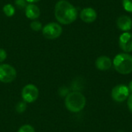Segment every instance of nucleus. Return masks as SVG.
<instances>
[{
	"instance_id": "2eb2a0df",
	"label": "nucleus",
	"mask_w": 132,
	"mask_h": 132,
	"mask_svg": "<svg viewBox=\"0 0 132 132\" xmlns=\"http://www.w3.org/2000/svg\"><path fill=\"white\" fill-rule=\"evenodd\" d=\"M26 108H27V105L25 101H19V103H17V104L15 106V111L19 114H22L26 110Z\"/></svg>"
},
{
	"instance_id": "f3484780",
	"label": "nucleus",
	"mask_w": 132,
	"mask_h": 132,
	"mask_svg": "<svg viewBox=\"0 0 132 132\" xmlns=\"http://www.w3.org/2000/svg\"><path fill=\"white\" fill-rule=\"evenodd\" d=\"M18 132H35V129L30 125H24L19 128Z\"/></svg>"
},
{
	"instance_id": "1a4fd4ad",
	"label": "nucleus",
	"mask_w": 132,
	"mask_h": 132,
	"mask_svg": "<svg viewBox=\"0 0 132 132\" xmlns=\"http://www.w3.org/2000/svg\"><path fill=\"white\" fill-rule=\"evenodd\" d=\"M80 19L86 22V23H91L94 22L97 17V13L95 9L90 7L84 8L81 10L80 13Z\"/></svg>"
},
{
	"instance_id": "4be33fe9",
	"label": "nucleus",
	"mask_w": 132,
	"mask_h": 132,
	"mask_svg": "<svg viewBox=\"0 0 132 132\" xmlns=\"http://www.w3.org/2000/svg\"><path fill=\"white\" fill-rule=\"evenodd\" d=\"M26 1H27V2H29V3H32V4H34V3L38 2H39V1H41V0H26Z\"/></svg>"
},
{
	"instance_id": "f257e3e1",
	"label": "nucleus",
	"mask_w": 132,
	"mask_h": 132,
	"mask_svg": "<svg viewBox=\"0 0 132 132\" xmlns=\"http://www.w3.org/2000/svg\"><path fill=\"white\" fill-rule=\"evenodd\" d=\"M77 10L70 2L67 0L58 1L54 8V15L60 24L70 25L77 18Z\"/></svg>"
},
{
	"instance_id": "ddd939ff",
	"label": "nucleus",
	"mask_w": 132,
	"mask_h": 132,
	"mask_svg": "<svg viewBox=\"0 0 132 132\" xmlns=\"http://www.w3.org/2000/svg\"><path fill=\"white\" fill-rule=\"evenodd\" d=\"M2 11H3V13L8 16V17H12V15H15V7L10 4V3H8V4H5L3 8H2Z\"/></svg>"
},
{
	"instance_id": "f8f14e48",
	"label": "nucleus",
	"mask_w": 132,
	"mask_h": 132,
	"mask_svg": "<svg viewBox=\"0 0 132 132\" xmlns=\"http://www.w3.org/2000/svg\"><path fill=\"white\" fill-rule=\"evenodd\" d=\"M25 14L29 19L36 20L40 15V9L36 5L29 3L25 9Z\"/></svg>"
},
{
	"instance_id": "0eeeda50",
	"label": "nucleus",
	"mask_w": 132,
	"mask_h": 132,
	"mask_svg": "<svg viewBox=\"0 0 132 132\" xmlns=\"http://www.w3.org/2000/svg\"><path fill=\"white\" fill-rule=\"evenodd\" d=\"M130 95V91L128 86L125 84H118L111 90L112 99L118 103L125 101Z\"/></svg>"
},
{
	"instance_id": "f03ea898",
	"label": "nucleus",
	"mask_w": 132,
	"mask_h": 132,
	"mask_svg": "<svg viewBox=\"0 0 132 132\" xmlns=\"http://www.w3.org/2000/svg\"><path fill=\"white\" fill-rule=\"evenodd\" d=\"M86 105V97L80 91L70 92L65 97V106L67 109L73 113L80 112Z\"/></svg>"
},
{
	"instance_id": "20e7f679",
	"label": "nucleus",
	"mask_w": 132,
	"mask_h": 132,
	"mask_svg": "<svg viewBox=\"0 0 132 132\" xmlns=\"http://www.w3.org/2000/svg\"><path fill=\"white\" fill-rule=\"evenodd\" d=\"M42 32L45 38L48 39H56L61 36L63 28L60 23L52 22L46 24L43 27Z\"/></svg>"
},
{
	"instance_id": "6e6552de",
	"label": "nucleus",
	"mask_w": 132,
	"mask_h": 132,
	"mask_svg": "<svg viewBox=\"0 0 132 132\" xmlns=\"http://www.w3.org/2000/svg\"><path fill=\"white\" fill-rule=\"evenodd\" d=\"M119 46L127 53L132 52V33L130 32H125L120 35Z\"/></svg>"
},
{
	"instance_id": "aec40b11",
	"label": "nucleus",
	"mask_w": 132,
	"mask_h": 132,
	"mask_svg": "<svg viewBox=\"0 0 132 132\" xmlns=\"http://www.w3.org/2000/svg\"><path fill=\"white\" fill-rule=\"evenodd\" d=\"M7 58V53L6 51L2 49V48H0V63H3Z\"/></svg>"
},
{
	"instance_id": "a211bd4d",
	"label": "nucleus",
	"mask_w": 132,
	"mask_h": 132,
	"mask_svg": "<svg viewBox=\"0 0 132 132\" xmlns=\"http://www.w3.org/2000/svg\"><path fill=\"white\" fill-rule=\"evenodd\" d=\"M27 1L26 0H15V4L16 5L17 8L22 9H26V7L27 6Z\"/></svg>"
},
{
	"instance_id": "7ed1b4c3",
	"label": "nucleus",
	"mask_w": 132,
	"mask_h": 132,
	"mask_svg": "<svg viewBox=\"0 0 132 132\" xmlns=\"http://www.w3.org/2000/svg\"><path fill=\"white\" fill-rule=\"evenodd\" d=\"M113 66L115 70L123 75L132 72V56L127 53H118L113 60Z\"/></svg>"
},
{
	"instance_id": "412c9836",
	"label": "nucleus",
	"mask_w": 132,
	"mask_h": 132,
	"mask_svg": "<svg viewBox=\"0 0 132 132\" xmlns=\"http://www.w3.org/2000/svg\"><path fill=\"white\" fill-rule=\"evenodd\" d=\"M127 104H128V109L130 110V111L132 113V94L131 95H129V97H128V98Z\"/></svg>"
},
{
	"instance_id": "5701e85b",
	"label": "nucleus",
	"mask_w": 132,
	"mask_h": 132,
	"mask_svg": "<svg viewBox=\"0 0 132 132\" xmlns=\"http://www.w3.org/2000/svg\"><path fill=\"white\" fill-rule=\"evenodd\" d=\"M128 89H129L130 93H132V80L130 82V83H129V84H128Z\"/></svg>"
},
{
	"instance_id": "39448f33",
	"label": "nucleus",
	"mask_w": 132,
	"mask_h": 132,
	"mask_svg": "<svg viewBox=\"0 0 132 132\" xmlns=\"http://www.w3.org/2000/svg\"><path fill=\"white\" fill-rule=\"evenodd\" d=\"M16 70L10 64H0V81L4 84H9L16 78Z\"/></svg>"
},
{
	"instance_id": "6ab92c4d",
	"label": "nucleus",
	"mask_w": 132,
	"mask_h": 132,
	"mask_svg": "<svg viewBox=\"0 0 132 132\" xmlns=\"http://www.w3.org/2000/svg\"><path fill=\"white\" fill-rule=\"evenodd\" d=\"M58 93H59V95L60 96V97H67V95H68V94L70 93V91H69V88L68 87H65V86H63V87H60V89H59V90H58Z\"/></svg>"
},
{
	"instance_id": "9d476101",
	"label": "nucleus",
	"mask_w": 132,
	"mask_h": 132,
	"mask_svg": "<svg viewBox=\"0 0 132 132\" xmlns=\"http://www.w3.org/2000/svg\"><path fill=\"white\" fill-rule=\"evenodd\" d=\"M117 26L118 28L125 32H129L132 29V19L128 15H123L118 18L117 19Z\"/></svg>"
},
{
	"instance_id": "4468645a",
	"label": "nucleus",
	"mask_w": 132,
	"mask_h": 132,
	"mask_svg": "<svg viewBox=\"0 0 132 132\" xmlns=\"http://www.w3.org/2000/svg\"><path fill=\"white\" fill-rule=\"evenodd\" d=\"M30 28L35 32H39L43 29V25H42L41 22H39L38 20H33L30 23Z\"/></svg>"
},
{
	"instance_id": "9b49d317",
	"label": "nucleus",
	"mask_w": 132,
	"mask_h": 132,
	"mask_svg": "<svg viewBox=\"0 0 132 132\" xmlns=\"http://www.w3.org/2000/svg\"><path fill=\"white\" fill-rule=\"evenodd\" d=\"M113 65V62L110 57L107 56H101L95 61V67L97 70L106 71L109 70Z\"/></svg>"
},
{
	"instance_id": "423d86ee",
	"label": "nucleus",
	"mask_w": 132,
	"mask_h": 132,
	"mask_svg": "<svg viewBox=\"0 0 132 132\" xmlns=\"http://www.w3.org/2000/svg\"><path fill=\"white\" fill-rule=\"evenodd\" d=\"M39 97V89L34 84H27L22 90V101L27 103L35 102Z\"/></svg>"
},
{
	"instance_id": "dca6fc26",
	"label": "nucleus",
	"mask_w": 132,
	"mask_h": 132,
	"mask_svg": "<svg viewBox=\"0 0 132 132\" xmlns=\"http://www.w3.org/2000/svg\"><path fill=\"white\" fill-rule=\"evenodd\" d=\"M122 5L125 11L132 13V0H122Z\"/></svg>"
}]
</instances>
